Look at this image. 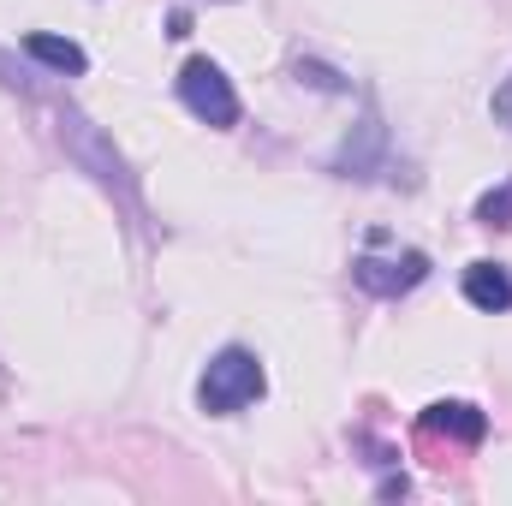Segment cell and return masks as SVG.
I'll return each instance as SVG.
<instances>
[{
  "label": "cell",
  "mask_w": 512,
  "mask_h": 506,
  "mask_svg": "<svg viewBox=\"0 0 512 506\" xmlns=\"http://www.w3.org/2000/svg\"><path fill=\"white\" fill-rule=\"evenodd\" d=\"M423 429H429V435H447V441L477 447V441L489 435V417H483L477 405H465V399H435V405L423 411Z\"/></svg>",
  "instance_id": "obj_4"
},
{
  "label": "cell",
  "mask_w": 512,
  "mask_h": 506,
  "mask_svg": "<svg viewBox=\"0 0 512 506\" xmlns=\"http://www.w3.org/2000/svg\"><path fill=\"white\" fill-rule=\"evenodd\" d=\"M495 120H501V126H512V78L495 90Z\"/></svg>",
  "instance_id": "obj_9"
},
{
  "label": "cell",
  "mask_w": 512,
  "mask_h": 506,
  "mask_svg": "<svg viewBox=\"0 0 512 506\" xmlns=\"http://www.w3.org/2000/svg\"><path fill=\"white\" fill-rule=\"evenodd\" d=\"M179 102L215 131L239 126V96H233V84H227V72H221L215 60H185V72H179Z\"/></svg>",
  "instance_id": "obj_2"
},
{
  "label": "cell",
  "mask_w": 512,
  "mask_h": 506,
  "mask_svg": "<svg viewBox=\"0 0 512 506\" xmlns=\"http://www.w3.org/2000/svg\"><path fill=\"white\" fill-rule=\"evenodd\" d=\"M262 387H268V376H262L256 352L227 346V352L209 358V370L197 381V405H203L209 417H233V411H245L251 399H262Z\"/></svg>",
  "instance_id": "obj_1"
},
{
  "label": "cell",
  "mask_w": 512,
  "mask_h": 506,
  "mask_svg": "<svg viewBox=\"0 0 512 506\" xmlns=\"http://www.w3.org/2000/svg\"><path fill=\"white\" fill-rule=\"evenodd\" d=\"M24 54H30V60H42L48 72H84V66H90L78 42H66V36H48V30H30V36H24Z\"/></svg>",
  "instance_id": "obj_6"
},
{
  "label": "cell",
  "mask_w": 512,
  "mask_h": 506,
  "mask_svg": "<svg viewBox=\"0 0 512 506\" xmlns=\"http://www.w3.org/2000/svg\"><path fill=\"white\" fill-rule=\"evenodd\" d=\"M465 304L483 310V316L512 310V274L501 262H471V268H465Z\"/></svg>",
  "instance_id": "obj_5"
},
{
  "label": "cell",
  "mask_w": 512,
  "mask_h": 506,
  "mask_svg": "<svg viewBox=\"0 0 512 506\" xmlns=\"http://www.w3.org/2000/svg\"><path fill=\"white\" fill-rule=\"evenodd\" d=\"M298 78H310V84H316V90H334V96H340V90H346V84H340V78H334V72H328V66H322V60H298Z\"/></svg>",
  "instance_id": "obj_8"
},
{
  "label": "cell",
  "mask_w": 512,
  "mask_h": 506,
  "mask_svg": "<svg viewBox=\"0 0 512 506\" xmlns=\"http://www.w3.org/2000/svg\"><path fill=\"white\" fill-rule=\"evenodd\" d=\"M423 274H429V256H423V251L358 256V262H352V280H358L364 292H376V298H399V292H411Z\"/></svg>",
  "instance_id": "obj_3"
},
{
  "label": "cell",
  "mask_w": 512,
  "mask_h": 506,
  "mask_svg": "<svg viewBox=\"0 0 512 506\" xmlns=\"http://www.w3.org/2000/svg\"><path fill=\"white\" fill-rule=\"evenodd\" d=\"M477 221H483V227H512V179L477 203Z\"/></svg>",
  "instance_id": "obj_7"
}]
</instances>
